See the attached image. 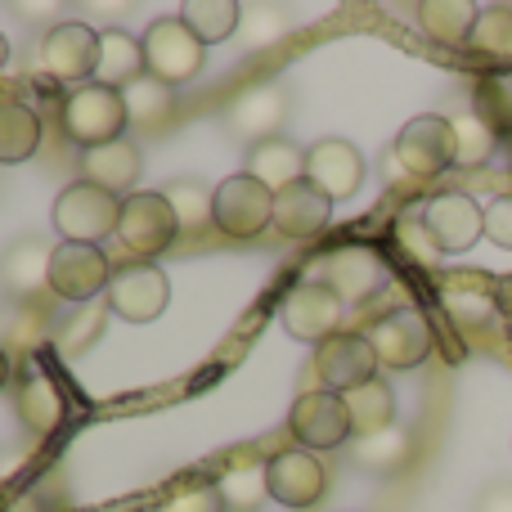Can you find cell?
Returning <instances> with one entry per match:
<instances>
[{"instance_id":"6da1fadb","label":"cell","mask_w":512,"mask_h":512,"mask_svg":"<svg viewBox=\"0 0 512 512\" xmlns=\"http://www.w3.org/2000/svg\"><path fill=\"white\" fill-rule=\"evenodd\" d=\"M59 122H63V135L72 144H81V153H86V149H99V144L122 140L131 117H126L122 90H108L99 81H90V86L68 90V99L59 108Z\"/></svg>"},{"instance_id":"7a4b0ae2","label":"cell","mask_w":512,"mask_h":512,"mask_svg":"<svg viewBox=\"0 0 512 512\" xmlns=\"http://www.w3.org/2000/svg\"><path fill=\"white\" fill-rule=\"evenodd\" d=\"M117 221H122V198L99 185H86V180L68 185L54 198V230L63 234V243L99 248V239H117Z\"/></svg>"},{"instance_id":"3957f363","label":"cell","mask_w":512,"mask_h":512,"mask_svg":"<svg viewBox=\"0 0 512 512\" xmlns=\"http://www.w3.org/2000/svg\"><path fill=\"white\" fill-rule=\"evenodd\" d=\"M140 45H144V68H149V77H158L162 86H171V90L194 81L207 63V45L198 41L180 18H158V23H149Z\"/></svg>"},{"instance_id":"277c9868","label":"cell","mask_w":512,"mask_h":512,"mask_svg":"<svg viewBox=\"0 0 512 512\" xmlns=\"http://www.w3.org/2000/svg\"><path fill=\"white\" fill-rule=\"evenodd\" d=\"M180 239V221L171 212L167 194H144L135 189L122 198V221H117V243L131 252V261H153Z\"/></svg>"},{"instance_id":"5b68a950","label":"cell","mask_w":512,"mask_h":512,"mask_svg":"<svg viewBox=\"0 0 512 512\" xmlns=\"http://www.w3.org/2000/svg\"><path fill=\"white\" fill-rule=\"evenodd\" d=\"M212 225L225 239H261L274 225V194L248 171L221 180L212 198Z\"/></svg>"},{"instance_id":"8992f818","label":"cell","mask_w":512,"mask_h":512,"mask_svg":"<svg viewBox=\"0 0 512 512\" xmlns=\"http://www.w3.org/2000/svg\"><path fill=\"white\" fill-rule=\"evenodd\" d=\"M41 68L59 86H90L99 72V32L90 23H54L41 41Z\"/></svg>"},{"instance_id":"52a82bcc","label":"cell","mask_w":512,"mask_h":512,"mask_svg":"<svg viewBox=\"0 0 512 512\" xmlns=\"http://www.w3.org/2000/svg\"><path fill=\"white\" fill-rule=\"evenodd\" d=\"M400 171L414 180H432L441 171L454 167V122L441 113H423L414 122H405V131L391 144Z\"/></svg>"},{"instance_id":"ba28073f","label":"cell","mask_w":512,"mask_h":512,"mask_svg":"<svg viewBox=\"0 0 512 512\" xmlns=\"http://www.w3.org/2000/svg\"><path fill=\"white\" fill-rule=\"evenodd\" d=\"M288 432L297 436L301 450L310 454H324L337 450V445L355 441L351 432V414H346V400L333 396V391H301L288 409Z\"/></svg>"},{"instance_id":"9c48e42d","label":"cell","mask_w":512,"mask_h":512,"mask_svg":"<svg viewBox=\"0 0 512 512\" xmlns=\"http://www.w3.org/2000/svg\"><path fill=\"white\" fill-rule=\"evenodd\" d=\"M117 265L108 261L104 248H90V243H59L50 261V292L63 301H95L99 292L113 288Z\"/></svg>"},{"instance_id":"30bf717a","label":"cell","mask_w":512,"mask_h":512,"mask_svg":"<svg viewBox=\"0 0 512 512\" xmlns=\"http://www.w3.org/2000/svg\"><path fill=\"white\" fill-rule=\"evenodd\" d=\"M378 369L382 364H378V351H373L369 333H337V337H328L315 355L319 391H333V396H346V391L373 382Z\"/></svg>"},{"instance_id":"8fae6325","label":"cell","mask_w":512,"mask_h":512,"mask_svg":"<svg viewBox=\"0 0 512 512\" xmlns=\"http://www.w3.org/2000/svg\"><path fill=\"white\" fill-rule=\"evenodd\" d=\"M171 301V279L153 261H126L117 265L113 288H108V310L131 324H153Z\"/></svg>"},{"instance_id":"7c38bea8","label":"cell","mask_w":512,"mask_h":512,"mask_svg":"<svg viewBox=\"0 0 512 512\" xmlns=\"http://www.w3.org/2000/svg\"><path fill=\"white\" fill-rule=\"evenodd\" d=\"M324 283L337 292L342 306H364L369 297H378L387 288V261L373 248H364V243H346V248L328 252Z\"/></svg>"},{"instance_id":"4fadbf2b","label":"cell","mask_w":512,"mask_h":512,"mask_svg":"<svg viewBox=\"0 0 512 512\" xmlns=\"http://www.w3.org/2000/svg\"><path fill=\"white\" fill-rule=\"evenodd\" d=\"M337 319H342V301L324 279H306L283 297V328L297 342L324 346L328 337H337Z\"/></svg>"},{"instance_id":"5bb4252c","label":"cell","mask_w":512,"mask_h":512,"mask_svg":"<svg viewBox=\"0 0 512 512\" xmlns=\"http://www.w3.org/2000/svg\"><path fill=\"white\" fill-rule=\"evenodd\" d=\"M369 342L378 351V364L409 373L432 355V328H427V319L418 310H391L387 319H378L369 328Z\"/></svg>"},{"instance_id":"9a60e30c","label":"cell","mask_w":512,"mask_h":512,"mask_svg":"<svg viewBox=\"0 0 512 512\" xmlns=\"http://www.w3.org/2000/svg\"><path fill=\"white\" fill-rule=\"evenodd\" d=\"M423 225L432 230L441 256L445 252H468L477 239H486V207L468 194H441L423 207Z\"/></svg>"},{"instance_id":"2e32d148","label":"cell","mask_w":512,"mask_h":512,"mask_svg":"<svg viewBox=\"0 0 512 512\" xmlns=\"http://www.w3.org/2000/svg\"><path fill=\"white\" fill-rule=\"evenodd\" d=\"M328 221H333V198L324 189H315L310 180H297V185L274 194V230H279V239L310 243L328 230Z\"/></svg>"},{"instance_id":"e0dca14e","label":"cell","mask_w":512,"mask_h":512,"mask_svg":"<svg viewBox=\"0 0 512 512\" xmlns=\"http://www.w3.org/2000/svg\"><path fill=\"white\" fill-rule=\"evenodd\" d=\"M364 171H369L364 167V153L351 140H319L306 149V180L315 189H324L333 203L360 194Z\"/></svg>"},{"instance_id":"ac0fdd59","label":"cell","mask_w":512,"mask_h":512,"mask_svg":"<svg viewBox=\"0 0 512 512\" xmlns=\"http://www.w3.org/2000/svg\"><path fill=\"white\" fill-rule=\"evenodd\" d=\"M328 490V468L319 454L310 450H288L270 459V499L283 508H315Z\"/></svg>"},{"instance_id":"d6986e66","label":"cell","mask_w":512,"mask_h":512,"mask_svg":"<svg viewBox=\"0 0 512 512\" xmlns=\"http://www.w3.org/2000/svg\"><path fill=\"white\" fill-rule=\"evenodd\" d=\"M283 122H288V90L274 86V81L243 90V95L225 108V126H230L239 140H252V144L274 140V135L283 131Z\"/></svg>"},{"instance_id":"ffe728a7","label":"cell","mask_w":512,"mask_h":512,"mask_svg":"<svg viewBox=\"0 0 512 512\" xmlns=\"http://www.w3.org/2000/svg\"><path fill=\"white\" fill-rule=\"evenodd\" d=\"M144 171V153L135 140H113V144H99V149H86L81 153V180L86 185H99L117 198H131L135 180Z\"/></svg>"},{"instance_id":"44dd1931","label":"cell","mask_w":512,"mask_h":512,"mask_svg":"<svg viewBox=\"0 0 512 512\" xmlns=\"http://www.w3.org/2000/svg\"><path fill=\"white\" fill-rule=\"evenodd\" d=\"M50 261L54 248H45L41 239H14L0 256V292L5 297H36L41 288H50Z\"/></svg>"},{"instance_id":"7402d4cb","label":"cell","mask_w":512,"mask_h":512,"mask_svg":"<svg viewBox=\"0 0 512 512\" xmlns=\"http://www.w3.org/2000/svg\"><path fill=\"white\" fill-rule=\"evenodd\" d=\"M243 171H248L252 180H261L270 194H279V189L306 180V149L292 144L288 135H274V140L252 144L248 158H243Z\"/></svg>"},{"instance_id":"603a6c76","label":"cell","mask_w":512,"mask_h":512,"mask_svg":"<svg viewBox=\"0 0 512 512\" xmlns=\"http://www.w3.org/2000/svg\"><path fill=\"white\" fill-rule=\"evenodd\" d=\"M140 77H149V68H144V45L135 41L131 32H122V27L99 32V72H95L99 86L126 90Z\"/></svg>"},{"instance_id":"cb8c5ba5","label":"cell","mask_w":512,"mask_h":512,"mask_svg":"<svg viewBox=\"0 0 512 512\" xmlns=\"http://www.w3.org/2000/svg\"><path fill=\"white\" fill-rule=\"evenodd\" d=\"M477 23H481V9L472 0H427V5H418V27L436 45H450V50L472 45Z\"/></svg>"},{"instance_id":"d4e9b609","label":"cell","mask_w":512,"mask_h":512,"mask_svg":"<svg viewBox=\"0 0 512 512\" xmlns=\"http://www.w3.org/2000/svg\"><path fill=\"white\" fill-rule=\"evenodd\" d=\"M225 512H261L270 499V459H239L216 477Z\"/></svg>"},{"instance_id":"484cf974","label":"cell","mask_w":512,"mask_h":512,"mask_svg":"<svg viewBox=\"0 0 512 512\" xmlns=\"http://www.w3.org/2000/svg\"><path fill=\"white\" fill-rule=\"evenodd\" d=\"M346 414H351V432L355 441L360 436H378L387 432V427H396V396H391V387L382 378L364 382V387L346 391Z\"/></svg>"},{"instance_id":"4316f807","label":"cell","mask_w":512,"mask_h":512,"mask_svg":"<svg viewBox=\"0 0 512 512\" xmlns=\"http://www.w3.org/2000/svg\"><path fill=\"white\" fill-rule=\"evenodd\" d=\"M41 149V117L18 99H0V167L27 162Z\"/></svg>"},{"instance_id":"83f0119b","label":"cell","mask_w":512,"mask_h":512,"mask_svg":"<svg viewBox=\"0 0 512 512\" xmlns=\"http://www.w3.org/2000/svg\"><path fill=\"white\" fill-rule=\"evenodd\" d=\"M409 450H414V441H409V432L396 423L378 436L351 441V463L364 472H378V477H391V472H400L409 463Z\"/></svg>"},{"instance_id":"f1b7e54d","label":"cell","mask_w":512,"mask_h":512,"mask_svg":"<svg viewBox=\"0 0 512 512\" xmlns=\"http://www.w3.org/2000/svg\"><path fill=\"white\" fill-rule=\"evenodd\" d=\"M180 23L203 45H221L239 32L243 9L234 5V0H185V5H180Z\"/></svg>"},{"instance_id":"f546056e","label":"cell","mask_w":512,"mask_h":512,"mask_svg":"<svg viewBox=\"0 0 512 512\" xmlns=\"http://www.w3.org/2000/svg\"><path fill=\"white\" fill-rule=\"evenodd\" d=\"M18 414H23V423L32 427V432H54L63 418V400H59V387L50 382V373L32 369L23 382H18Z\"/></svg>"},{"instance_id":"4dcf8cb0","label":"cell","mask_w":512,"mask_h":512,"mask_svg":"<svg viewBox=\"0 0 512 512\" xmlns=\"http://www.w3.org/2000/svg\"><path fill=\"white\" fill-rule=\"evenodd\" d=\"M472 113L495 135H512V68H495L472 90Z\"/></svg>"},{"instance_id":"1f68e13d","label":"cell","mask_w":512,"mask_h":512,"mask_svg":"<svg viewBox=\"0 0 512 512\" xmlns=\"http://www.w3.org/2000/svg\"><path fill=\"white\" fill-rule=\"evenodd\" d=\"M126 99V117H131L140 131H153V126H162L171 117V108H176V95H171V86H162L158 77H140L135 86L122 90Z\"/></svg>"},{"instance_id":"d6a6232c","label":"cell","mask_w":512,"mask_h":512,"mask_svg":"<svg viewBox=\"0 0 512 512\" xmlns=\"http://www.w3.org/2000/svg\"><path fill=\"white\" fill-rule=\"evenodd\" d=\"M450 122H454V167H486V162L495 158L499 135L490 131L477 113L450 117Z\"/></svg>"},{"instance_id":"836d02e7","label":"cell","mask_w":512,"mask_h":512,"mask_svg":"<svg viewBox=\"0 0 512 512\" xmlns=\"http://www.w3.org/2000/svg\"><path fill=\"white\" fill-rule=\"evenodd\" d=\"M212 198H216V189L207 194L203 180H171L167 203H171V212H176V221H180V234H198L207 221H212Z\"/></svg>"},{"instance_id":"e575fe53","label":"cell","mask_w":512,"mask_h":512,"mask_svg":"<svg viewBox=\"0 0 512 512\" xmlns=\"http://www.w3.org/2000/svg\"><path fill=\"white\" fill-rule=\"evenodd\" d=\"M481 54H495V59H512V9L495 5V9H481V23L477 36H472Z\"/></svg>"},{"instance_id":"d590c367","label":"cell","mask_w":512,"mask_h":512,"mask_svg":"<svg viewBox=\"0 0 512 512\" xmlns=\"http://www.w3.org/2000/svg\"><path fill=\"white\" fill-rule=\"evenodd\" d=\"M239 27H243V41L261 50V45L279 41V36L288 32V18H283V9H274V5H248Z\"/></svg>"},{"instance_id":"8d00e7d4","label":"cell","mask_w":512,"mask_h":512,"mask_svg":"<svg viewBox=\"0 0 512 512\" xmlns=\"http://www.w3.org/2000/svg\"><path fill=\"white\" fill-rule=\"evenodd\" d=\"M104 315L108 310H99V306H86V310H77V315L63 324V351L68 355H81L90 342H95L99 333H104Z\"/></svg>"},{"instance_id":"74e56055","label":"cell","mask_w":512,"mask_h":512,"mask_svg":"<svg viewBox=\"0 0 512 512\" xmlns=\"http://www.w3.org/2000/svg\"><path fill=\"white\" fill-rule=\"evenodd\" d=\"M162 512H225V499L216 490V481H198V486L176 490Z\"/></svg>"},{"instance_id":"f35d334b","label":"cell","mask_w":512,"mask_h":512,"mask_svg":"<svg viewBox=\"0 0 512 512\" xmlns=\"http://www.w3.org/2000/svg\"><path fill=\"white\" fill-rule=\"evenodd\" d=\"M396 234H400V243H405V248L418 256V261H436V256H441V248H436V239H432V230L423 225V216H405V221L396 225Z\"/></svg>"},{"instance_id":"ab89813d","label":"cell","mask_w":512,"mask_h":512,"mask_svg":"<svg viewBox=\"0 0 512 512\" xmlns=\"http://www.w3.org/2000/svg\"><path fill=\"white\" fill-rule=\"evenodd\" d=\"M486 239L495 243V248L512 252V194L495 198V203L486 207Z\"/></svg>"},{"instance_id":"60d3db41","label":"cell","mask_w":512,"mask_h":512,"mask_svg":"<svg viewBox=\"0 0 512 512\" xmlns=\"http://www.w3.org/2000/svg\"><path fill=\"white\" fill-rule=\"evenodd\" d=\"M477 512H512V486H495V490H486V499L477 504Z\"/></svg>"},{"instance_id":"b9f144b4","label":"cell","mask_w":512,"mask_h":512,"mask_svg":"<svg viewBox=\"0 0 512 512\" xmlns=\"http://www.w3.org/2000/svg\"><path fill=\"white\" fill-rule=\"evenodd\" d=\"M5 387H9V355L0 351V391H5Z\"/></svg>"},{"instance_id":"7bdbcfd3","label":"cell","mask_w":512,"mask_h":512,"mask_svg":"<svg viewBox=\"0 0 512 512\" xmlns=\"http://www.w3.org/2000/svg\"><path fill=\"white\" fill-rule=\"evenodd\" d=\"M5 59H9V41L0 36V68H5Z\"/></svg>"},{"instance_id":"ee69618b","label":"cell","mask_w":512,"mask_h":512,"mask_svg":"<svg viewBox=\"0 0 512 512\" xmlns=\"http://www.w3.org/2000/svg\"><path fill=\"white\" fill-rule=\"evenodd\" d=\"M0 194H5V180H0Z\"/></svg>"}]
</instances>
